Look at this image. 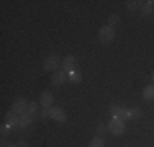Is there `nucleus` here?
<instances>
[{"label": "nucleus", "instance_id": "nucleus-1", "mask_svg": "<svg viewBox=\"0 0 154 147\" xmlns=\"http://www.w3.org/2000/svg\"><path fill=\"white\" fill-rule=\"evenodd\" d=\"M61 67V59L56 56V54H51V56H48L45 59V62H43V70L45 72H57V69Z\"/></svg>", "mask_w": 154, "mask_h": 147}, {"label": "nucleus", "instance_id": "nucleus-2", "mask_svg": "<svg viewBox=\"0 0 154 147\" xmlns=\"http://www.w3.org/2000/svg\"><path fill=\"white\" fill-rule=\"evenodd\" d=\"M98 39H100V43L103 44H110L115 39V31H113V28H110L108 25L107 26H102L98 29Z\"/></svg>", "mask_w": 154, "mask_h": 147}, {"label": "nucleus", "instance_id": "nucleus-3", "mask_svg": "<svg viewBox=\"0 0 154 147\" xmlns=\"http://www.w3.org/2000/svg\"><path fill=\"white\" fill-rule=\"evenodd\" d=\"M28 108H30V103L25 100V98H17V100L13 101V105H12V111L17 113L18 116L28 113Z\"/></svg>", "mask_w": 154, "mask_h": 147}, {"label": "nucleus", "instance_id": "nucleus-4", "mask_svg": "<svg viewBox=\"0 0 154 147\" xmlns=\"http://www.w3.org/2000/svg\"><path fill=\"white\" fill-rule=\"evenodd\" d=\"M108 131L113 136H122L125 132V123L118 118H112V121L108 123Z\"/></svg>", "mask_w": 154, "mask_h": 147}, {"label": "nucleus", "instance_id": "nucleus-5", "mask_svg": "<svg viewBox=\"0 0 154 147\" xmlns=\"http://www.w3.org/2000/svg\"><path fill=\"white\" fill-rule=\"evenodd\" d=\"M110 115H112L113 118H118V119H128V108H125V106H120V105H110L108 108Z\"/></svg>", "mask_w": 154, "mask_h": 147}, {"label": "nucleus", "instance_id": "nucleus-6", "mask_svg": "<svg viewBox=\"0 0 154 147\" xmlns=\"http://www.w3.org/2000/svg\"><path fill=\"white\" fill-rule=\"evenodd\" d=\"M77 65H79V61H77L75 56H67L64 57V61H62V70L66 72H72V70H77Z\"/></svg>", "mask_w": 154, "mask_h": 147}, {"label": "nucleus", "instance_id": "nucleus-7", "mask_svg": "<svg viewBox=\"0 0 154 147\" xmlns=\"http://www.w3.org/2000/svg\"><path fill=\"white\" fill-rule=\"evenodd\" d=\"M49 118L54 121H57V123H64L66 121V113L64 110L59 108V106H51L49 108Z\"/></svg>", "mask_w": 154, "mask_h": 147}, {"label": "nucleus", "instance_id": "nucleus-8", "mask_svg": "<svg viewBox=\"0 0 154 147\" xmlns=\"http://www.w3.org/2000/svg\"><path fill=\"white\" fill-rule=\"evenodd\" d=\"M5 124H8L10 129H15V128H20V116L13 111H8L5 115Z\"/></svg>", "mask_w": 154, "mask_h": 147}, {"label": "nucleus", "instance_id": "nucleus-9", "mask_svg": "<svg viewBox=\"0 0 154 147\" xmlns=\"http://www.w3.org/2000/svg\"><path fill=\"white\" fill-rule=\"evenodd\" d=\"M67 79H69V74H66V70L61 69V70L53 74V77H51V83H53V85H62Z\"/></svg>", "mask_w": 154, "mask_h": 147}, {"label": "nucleus", "instance_id": "nucleus-10", "mask_svg": "<svg viewBox=\"0 0 154 147\" xmlns=\"http://www.w3.org/2000/svg\"><path fill=\"white\" fill-rule=\"evenodd\" d=\"M53 101H54L53 93L48 92V90L43 92V93H41V100H39V103H41L43 108H51V106H53Z\"/></svg>", "mask_w": 154, "mask_h": 147}, {"label": "nucleus", "instance_id": "nucleus-11", "mask_svg": "<svg viewBox=\"0 0 154 147\" xmlns=\"http://www.w3.org/2000/svg\"><path fill=\"white\" fill-rule=\"evenodd\" d=\"M143 98H144V100H148V101L154 100V83L144 87V90H143Z\"/></svg>", "mask_w": 154, "mask_h": 147}, {"label": "nucleus", "instance_id": "nucleus-12", "mask_svg": "<svg viewBox=\"0 0 154 147\" xmlns=\"http://www.w3.org/2000/svg\"><path fill=\"white\" fill-rule=\"evenodd\" d=\"M33 124V115L30 113H25V115L20 116V128H28Z\"/></svg>", "mask_w": 154, "mask_h": 147}, {"label": "nucleus", "instance_id": "nucleus-13", "mask_svg": "<svg viewBox=\"0 0 154 147\" xmlns=\"http://www.w3.org/2000/svg\"><path fill=\"white\" fill-rule=\"evenodd\" d=\"M152 8H154V2H152V0H148V2H143L141 13L144 15V16H148V15H151V13H152Z\"/></svg>", "mask_w": 154, "mask_h": 147}, {"label": "nucleus", "instance_id": "nucleus-14", "mask_svg": "<svg viewBox=\"0 0 154 147\" xmlns=\"http://www.w3.org/2000/svg\"><path fill=\"white\" fill-rule=\"evenodd\" d=\"M69 80H71L72 83H80V82H82V74H80L79 70L69 72Z\"/></svg>", "mask_w": 154, "mask_h": 147}, {"label": "nucleus", "instance_id": "nucleus-15", "mask_svg": "<svg viewBox=\"0 0 154 147\" xmlns=\"http://www.w3.org/2000/svg\"><path fill=\"white\" fill-rule=\"evenodd\" d=\"M141 110L139 108H128V119H138L141 118Z\"/></svg>", "mask_w": 154, "mask_h": 147}, {"label": "nucleus", "instance_id": "nucleus-16", "mask_svg": "<svg viewBox=\"0 0 154 147\" xmlns=\"http://www.w3.org/2000/svg\"><path fill=\"white\" fill-rule=\"evenodd\" d=\"M87 147H105V141H103V137H100V136L94 137L92 141L89 142V146H87Z\"/></svg>", "mask_w": 154, "mask_h": 147}, {"label": "nucleus", "instance_id": "nucleus-17", "mask_svg": "<svg viewBox=\"0 0 154 147\" xmlns=\"http://www.w3.org/2000/svg\"><path fill=\"white\" fill-rule=\"evenodd\" d=\"M141 7H143V2H139V0H130V2H126V8L131 10V12L141 8Z\"/></svg>", "mask_w": 154, "mask_h": 147}, {"label": "nucleus", "instance_id": "nucleus-18", "mask_svg": "<svg viewBox=\"0 0 154 147\" xmlns=\"http://www.w3.org/2000/svg\"><path fill=\"white\" fill-rule=\"evenodd\" d=\"M118 23H120V18H118V15H110V16H108V26H110V28L116 26Z\"/></svg>", "mask_w": 154, "mask_h": 147}, {"label": "nucleus", "instance_id": "nucleus-19", "mask_svg": "<svg viewBox=\"0 0 154 147\" xmlns=\"http://www.w3.org/2000/svg\"><path fill=\"white\" fill-rule=\"evenodd\" d=\"M38 103H36V101H33V103H30V108H28V113H30V115H33V116H35L36 115V113H38Z\"/></svg>", "mask_w": 154, "mask_h": 147}, {"label": "nucleus", "instance_id": "nucleus-20", "mask_svg": "<svg viewBox=\"0 0 154 147\" xmlns=\"http://www.w3.org/2000/svg\"><path fill=\"white\" fill-rule=\"evenodd\" d=\"M108 129V126H105V124H98V128H97V134L100 136V137H103V134L107 132Z\"/></svg>", "mask_w": 154, "mask_h": 147}, {"label": "nucleus", "instance_id": "nucleus-21", "mask_svg": "<svg viewBox=\"0 0 154 147\" xmlns=\"http://www.w3.org/2000/svg\"><path fill=\"white\" fill-rule=\"evenodd\" d=\"M8 132H10V126L8 124H2V128H0V134L5 137V136H8Z\"/></svg>", "mask_w": 154, "mask_h": 147}, {"label": "nucleus", "instance_id": "nucleus-22", "mask_svg": "<svg viewBox=\"0 0 154 147\" xmlns=\"http://www.w3.org/2000/svg\"><path fill=\"white\" fill-rule=\"evenodd\" d=\"M49 116V108H43V111H41V118H48Z\"/></svg>", "mask_w": 154, "mask_h": 147}, {"label": "nucleus", "instance_id": "nucleus-23", "mask_svg": "<svg viewBox=\"0 0 154 147\" xmlns=\"http://www.w3.org/2000/svg\"><path fill=\"white\" fill-rule=\"evenodd\" d=\"M2 147H17V146L12 144V142H8V141H2Z\"/></svg>", "mask_w": 154, "mask_h": 147}, {"label": "nucleus", "instance_id": "nucleus-24", "mask_svg": "<svg viewBox=\"0 0 154 147\" xmlns=\"http://www.w3.org/2000/svg\"><path fill=\"white\" fill-rule=\"evenodd\" d=\"M15 146H17V147H28V144H26L25 141H20V142H17Z\"/></svg>", "mask_w": 154, "mask_h": 147}, {"label": "nucleus", "instance_id": "nucleus-25", "mask_svg": "<svg viewBox=\"0 0 154 147\" xmlns=\"http://www.w3.org/2000/svg\"><path fill=\"white\" fill-rule=\"evenodd\" d=\"M152 82H154V74H152Z\"/></svg>", "mask_w": 154, "mask_h": 147}]
</instances>
